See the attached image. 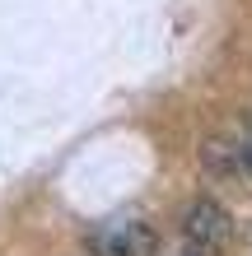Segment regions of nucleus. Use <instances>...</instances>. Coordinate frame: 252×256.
<instances>
[{
    "label": "nucleus",
    "instance_id": "f257e3e1",
    "mask_svg": "<svg viewBox=\"0 0 252 256\" xmlns=\"http://www.w3.org/2000/svg\"><path fill=\"white\" fill-rule=\"evenodd\" d=\"M150 247H154V233H150V224H140V219L108 224V228H98L89 238V252L94 256H150Z\"/></svg>",
    "mask_w": 252,
    "mask_h": 256
},
{
    "label": "nucleus",
    "instance_id": "f03ea898",
    "mask_svg": "<svg viewBox=\"0 0 252 256\" xmlns=\"http://www.w3.org/2000/svg\"><path fill=\"white\" fill-rule=\"evenodd\" d=\"M182 233H187L201 252H210V247H219V242L229 238V214H224L215 200H196V205L182 214Z\"/></svg>",
    "mask_w": 252,
    "mask_h": 256
},
{
    "label": "nucleus",
    "instance_id": "7ed1b4c3",
    "mask_svg": "<svg viewBox=\"0 0 252 256\" xmlns=\"http://www.w3.org/2000/svg\"><path fill=\"white\" fill-rule=\"evenodd\" d=\"M238 158H243V168H247V172H252V140H247V144H243V149H238Z\"/></svg>",
    "mask_w": 252,
    "mask_h": 256
}]
</instances>
